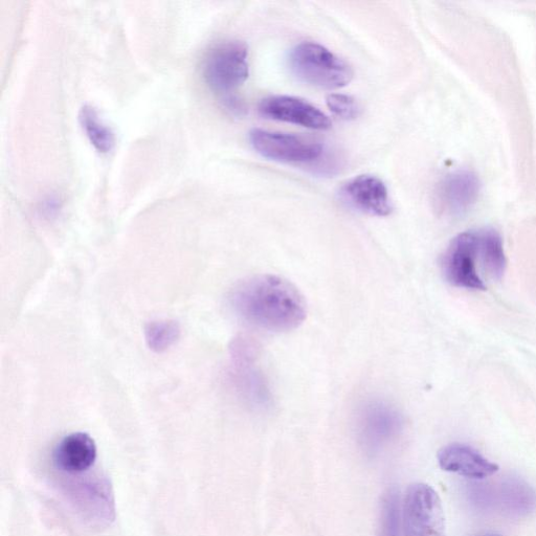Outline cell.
Here are the masks:
<instances>
[{
  "label": "cell",
  "instance_id": "7c38bea8",
  "mask_svg": "<svg viewBox=\"0 0 536 536\" xmlns=\"http://www.w3.org/2000/svg\"><path fill=\"white\" fill-rule=\"evenodd\" d=\"M399 420L395 413L383 406L370 408L363 422V437L371 448L383 445L397 432Z\"/></svg>",
  "mask_w": 536,
  "mask_h": 536
},
{
  "label": "cell",
  "instance_id": "5b68a950",
  "mask_svg": "<svg viewBox=\"0 0 536 536\" xmlns=\"http://www.w3.org/2000/svg\"><path fill=\"white\" fill-rule=\"evenodd\" d=\"M249 51L240 41L219 44L206 59L204 75L214 91L229 94L239 88L250 75Z\"/></svg>",
  "mask_w": 536,
  "mask_h": 536
},
{
  "label": "cell",
  "instance_id": "52a82bcc",
  "mask_svg": "<svg viewBox=\"0 0 536 536\" xmlns=\"http://www.w3.org/2000/svg\"><path fill=\"white\" fill-rule=\"evenodd\" d=\"M260 114L270 120L296 124L312 130L331 128L329 118L318 107L298 98L275 96L264 99Z\"/></svg>",
  "mask_w": 536,
  "mask_h": 536
},
{
  "label": "cell",
  "instance_id": "277c9868",
  "mask_svg": "<svg viewBox=\"0 0 536 536\" xmlns=\"http://www.w3.org/2000/svg\"><path fill=\"white\" fill-rule=\"evenodd\" d=\"M404 536H445V516L436 490L424 483L412 484L402 507Z\"/></svg>",
  "mask_w": 536,
  "mask_h": 536
},
{
  "label": "cell",
  "instance_id": "ba28073f",
  "mask_svg": "<svg viewBox=\"0 0 536 536\" xmlns=\"http://www.w3.org/2000/svg\"><path fill=\"white\" fill-rule=\"evenodd\" d=\"M340 196L353 209L371 216L384 217L392 212L385 183L373 175L352 178L341 188Z\"/></svg>",
  "mask_w": 536,
  "mask_h": 536
},
{
  "label": "cell",
  "instance_id": "3957f363",
  "mask_svg": "<svg viewBox=\"0 0 536 536\" xmlns=\"http://www.w3.org/2000/svg\"><path fill=\"white\" fill-rule=\"evenodd\" d=\"M289 67L301 81L324 89H339L353 79L352 67L314 42H303L289 54Z\"/></svg>",
  "mask_w": 536,
  "mask_h": 536
},
{
  "label": "cell",
  "instance_id": "5bb4252c",
  "mask_svg": "<svg viewBox=\"0 0 536 536\" xmlns=\"http://www.w3.org/2000/svg\"><path fill=\"white\" fill-rule=\"evenodd\" d=\"M181 337V327L175 321H154L145 327V339L148 347L158 353L171 348Z\"/></svg>",
  "mask_w": 536,
  "mask_h": 536
},
{
  "label": "cell",
  "instance_id": "7a4b0ae2",
  "mask_svg": "<svg viewBox=\"0 0 536 536\" xmlns=\"http://www.w3.org/2000/svg\"><path fill=\"white\" fill-rule=\"evenodd\" d=\"M501 236L494 230L464 232L450 243L442 259L446 281L455 287L485 290L484 275L501 279L506 270Z\"/></svg>",
  "mask_w": 536,
  "mask_h": 536
},
{
  "label": "cell",
  "instance_id": "6da1fadb",
  "mask_svg": "<svg viewBox=\"0 0 536 536\" xmlns=\"http://www.w3.org/2000/svg\"><path fill=\"white\" fill-rule=\"evenodd\" d=\"M230 302L240 318L267 331L294 330L307 315L306 302L297 287L273 275L240 282L232 290Z\"/></svg>",
  "mask_w": 536,
  "mask_h": 536
},
{
  "label": "cell",
  "instance_id": "9c48e42d",
  "mask_svg": "<svg viewBox=\"0 0 536 536\" xmlns=\"http://www.w3.org/2000/svg\"><path fill=\"white\" fill-rule=\"evenodd\" d=\"M439 466L444 472L483 480L499 472V465L487 460L471 446L453 443L444 446L437 455Z\"/></svg>",
  "mask_w": 536,
  "mask_h": 536
},
{
  "label": "cell",
  "instance_id": "8fae6325",
  "mask_svg": "<svg viewBox=\"0 0 536 536\" xmlns=\"http://www.w3.org/2000/svg\"><path fill=\"white\" fill-rule=\"evenodd\" d=\"M97 459L95 440L85 433L64 437L54 453L55 464L61 471L78 474L91 468Z\"/></svg>",
  "mask_w": 536,
  "mask_h": 536
},
{
  "label": "cell",
  "instance_id": "8992f818",
  "mask_svg": "<svg viewBox=\"0 0 536 536\" xmlns=\"http://www.w3.org/2000/svg\"><path fill=\"white\" fill-rule=\"evenodd\" d=\"M250 142L263 158L281 163H312L324 153V146L317 141L263 129L252 130Z\"/></svg>",
  "mask_w": 536,
  "mask_h": 536
},
{
  "label": "cell",
  "instance_id": "4fadbf2b",
  "mask_svg": "<svg viewBox=\"0 0 536 536\" xmlns=\"http://www.w3.org/2000/svg\"><path fill=\"white\" fill-rule=\"evenodd\" d=\"M80 124L89 142L101 153H108L115 148L116 137L100 118L98 111L89 105L81 108L79 113Z\"/></svg>",
  "mask_w": 536,
  "mask_h": 536
},
{
  "label": "cell",
  "instance_id": "e0dca14e",
  "mask_svg": "<svg viewBox=\"0 0 536 536\" xmlns=\"http://www.w3.org/2000/svg\"><path fill=\"white\" fill-rule=\"evenodd\" d=\"M484 536H502L500 534H487V535H484Z\"/></svg>",
  "mask_w": 536,
  "mask_h": 536
},
{
  "label": "cell",
  "instance_id": "9a60e30c",
  "mask_svg": "<svg viewBox=\"0 0 536 536\" xmlns=\"http://www.w3.org/2000/svg\"><path fill=\"white\" fill-rule=\"evenodd\" d=\"M397 494L389 490L382 503L381 535L399 536V504Z\"/></svg>",
  "mask_w": 536,
  "mask_h": 536
},
{
  "label": "cell",
  "instance_id": "30bf717a",
  "mask_svg": "<svg viewBox=\"0 0 536 536\" xmlns=\"http://www.w3.org/2000/svg\"><path fill=\"white\" fill-rule=\"evenodd\" d=\"M480 190V181L475 173L455 171L446 176L440 185V204L445 212L462 215L476 204Z\"/></svg>",
  "mask_w": 536,
  "mask_h": 536
},
{
  "label": "cell",
  "instance_id": "2e32d148",
  "mask_svg": "<svg viewBox=\"0 0 536 536\" xmlns=\"http://www.w3.org/2000/svg\"><path fill=\"white\" fill-rule=\"evenodd\" d=\"M327 106L335 116L343 120H352L359 114L355 100L347 95L332 94L327 98Z\"/></svg>",
  "mask_w": 536,
  "mask_h": 536
}]
</instances>
